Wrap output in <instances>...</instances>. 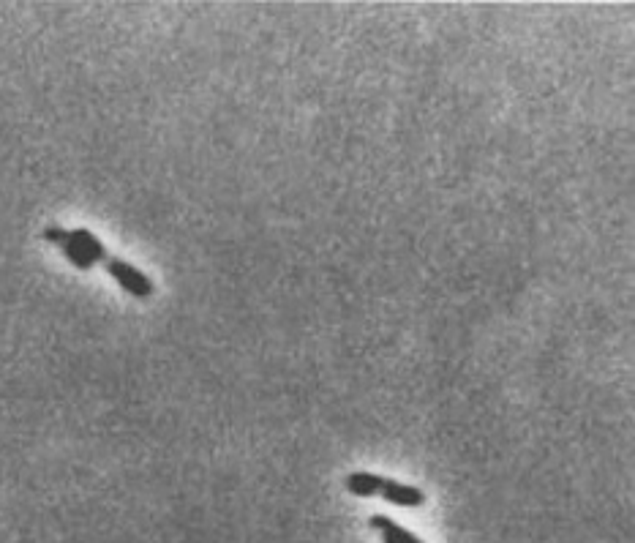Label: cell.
I'll use <instances>...</instances> for the list:
<instances>
[{"instance_id":"3957f363","label":"cell","mask_w":635,"mask_h":543,"mask_svg":"<svg viewBox=\"0 0 635 543\" xmlns=\"http://www.w3.org/2000/svg\"><path fill=\"white\" fill-rule=\"evenodd\" d=\"M379 494L385 497V503L398 505V508H420V505L426 503V492H423V489H417V486H409V483L401 481H387V478Z\"/></svg>"},{"instance_id":"277c9868","label":"cell","mask_w":635,"mask_h":543,"mask_svg":"<svg viewBox=\"0 0 635 543\" xmlns=\"http://www.w3.org/2000/svg\"><path fill=\"white\" fill-rule=\"evenodd\" d=\"M371 527L382 533V541L385 543H426L423 538H417L415 533H409L401 524L393 522L390 516H382V513L371 516Z\"/></svg>"},{"instance_id":"6da1fadb","label":"cell","mask_w":635,"mask_h":543,"mask_svg":"<svg viewBox=\"0 0 635 543\" xmlns=\"http://www.w3.org/2000/svg\"><path fill=\"white\" fill-rule=\"evenodd\" d=\"M44 238L55 246L63 249L66 254V260L74 265V268H80V271H90L93 265H99V262H107V249H104V243L93 235L90 230L85 227H77V230H60V227H47L44 230Z\"/></svg>"},{"instance_id":"7a4b0ae2","label":"cell","mask_w":635,"mask_h":543,"mask_svg":"<svg viewBox=\"0 0 635 543\" xmlns=\"http://www.w3.org/2000/svg\"><path fill=\"white\" fill-rule=\"evenodd\" d=\"M104 265H107V271H110L112 279H115L123 290L129 292V295H134V298H150L153 290H156L148 276L139 271V268H134L131 262L120 260V257H107Z\"/></svg>"},{"instance_id":"5b68a950","label":"cell","mask_w":635,"mask_h":543,"mask_svg":"<svg viewBox=\"0 0 635 543\" xmlns=\"http://www.w3.org/2000/svg\"><path fill=\"white\" fill-rule=\"evenodd\" d=\"M385 486V478L374 473H352L347 475V492L358 497H377Z\"/></svg>"}]
</instances>
